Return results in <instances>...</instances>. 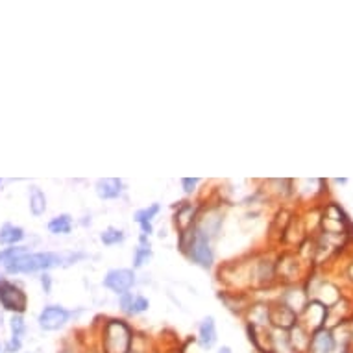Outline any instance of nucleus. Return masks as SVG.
<instances>
[{
    "label": "nucleus",
    "mask_w": 353,
    "mask_h": 353,
    "mask_svg": "<svg viewBox=\"0 0 353 353\" xmlns=\"http://www.w3.org/2000/svg\"><path fill=\"white\" fill-rule=\"evenodd\" d=\"M130 353H148L147 350H137V348H132V352Z\"/></svg>",
    "instance_id": "nucleus-24"
},
{
    "label": "nucleus",
    "mask_w": 353,
    "mask_h": 353,
    "mask_svg": "<svg viewBox=\"0 0 353 353\" xmlns=\"http://www.w3.org/2000/svg\"><path fill=\"white\" fill-rule=\"evenodd\" d=\"M132 302H134V294L132 293H126L121 296V309L122 313H126L128 315L130 307H132Z\"/></svg>",
    "instance_id": "nucleus-20"
},
{
    "label": "nucleus",
    "mask_w": 353,
    "mask_h": 353,
    "mask_svg": "<svg viewBox=\"0 0 353 353\" xmlns=\"http://www.w3.org/2000/svg\"><path fill=\"white\" fill-rule=\"evenodd\" d=\"M159 211H161V206H159V204H150L148 207H143V209H139V211H135L134 220L137 222V224L152 222V220L159 215Z\"/></svg>",
    "instance_id": "nucleus-15"
},
{
    "label": "nucleus",
    "mask_w": 353,
    "mask_h": 353,
    "mask_svg": "<svg viewBox=\"0 0 353 353\" xmlns=\"http://www.w3.org/2000/svg\"><path fill=\"white\" fill-rule=\"evenodd\" d=\"M41 283H43L45 293H50V287H52V280H50L49 274H45L43 278H41Z\"/></svg>",
    "instance_id": "nucleus-22"
},
{
    "label": "nucleus",
    "mask_w": 353,
    "mask_h": 353,
    "mask_svg": "<svg viewBox=\"0 0 353 353\" xmlns=\"http://www.w3.org/2000/svg\"><path fill=\"white\" fill-rule=\"evenodd\" d=\"M305 353H341L337 348L335 337L331 328H320L313 331L309 337V344H307V352Z\"/></svg>",
    "instance_id": "nucleus-6"
},
{
    "label": "nucleus",
    "mask_w": 353,
    "mask_h": 353,
    "mask_svg": "<svg viewBox=\"0 0 353 353\" xmlns=\"http://www.w3.org/2000/svg\"><path fill=\"white\" fill-rule=\"evenodd\" d=\"M67 256L52 254V252H39V254H26V256L17 257L15 261L8 263L6 270L10 274H30V272H39V270H49V268L60 267L65 261Z\"/></svg>",
    "instance_id": "nucleus-2"
},
{
    "label": "nucleus",
    "mask_w": 353,
    "mask_h": 353,
    "mask_svg": "<svg viewBox=\"0 0 353 353\" xmlns=\"http://www.w3.org/2000/svg\"><path fill=\"white\" fill-rule=\"evenodd\" d=\"M49 232L52 235H69L73 232V217L67 213L58 215L49 222Z\"/></svg>",
    "instance_id": "nucleus-11"
},
{
    "label": "nucleus",
    "mask_w": 353,
    "mask_h": 353,
    "mask_svg": "<svg viewBox=\"0 0 353 353\" xmlns=\"http://www.w3.org/2000/svg\"><path fill=\"white\" fill-rule=\"evenodd\" d=\"M180 183H182L183 191H185L187 195H193L196 191V187L200 185V180H198V178H183Z\"/></svg>",
    "instance_id": "nucleus-19"
},
{
    "label": "nucleus",
    "mask_w": 353,
    "mask_h": 353,
    "mask_svg": "<svg viewBox=\"0 0 353 353\" xmlns=\"http://www.w3.org/2000/svg\"><path fill=\"white\" fill-rule=\"evenodd\" d=\"M195 219H196V206L187 204V202L182 204L180 209L176 211V215H174V222H176V228L180 230V233L187 232L189 228H193V226H195Z\"/></svg>",
    "instance_id": "nucleus-9"
},
{
    "label": "nucleus",
    "mask_w": 353,
    "mask_h": 353,
    "mask_svg": "<svg viewBox=\"0 0 353 353\" xmlns=\"http://www.w3.org/2000/svg\"><path fill=\"white\" fill-rule=\"evenodd\" d=\"M141 228V235H147V237H150L154 233V228H152V222H145V224H139Z\"/></svg>",
    "instance_id": "nucleus-21"
},
{
    "label": "nucleus",
    "mask_w": 353,
    "mask_h": 353,
    "mask_svg": "<svg viewBox=\"0 0 353 353\" xmlns=\"http://www.w3.org/2000/svg\"><path fill=\"white\" fill-rule=\"evenodd\" d=\"M0 304L6 311H12L13 315H23L28 300L17 285H13L10 281H0Z\"/></svg>",
    "instance_id": "nucleus-5"
},
{
    "label": "nucleus",
    "mask_w": 353,
    "mask_h": 353,
    "mask_svg": "<svg viewBox=\"0 0 353 353\" xmlns=\"http://www.w3.org/2000/svg\"><path fill=\"white\" fill-rule=\"evenodd\" d=\"M25 239V232L23 228H17V226L6 224L2 230H0V244H17Z\"/></svg>",
    "instance_id": "nucleus-13"
},
{
    "label": "nucleus",
    "mask_w": 353,
    "mask_h": 353,
    "mask_svg": "<svg viewBox=\"0 0 353 353\" xmlns=\"http://www.w3.org/2000/svg\"><path fill=\"white\" fill-rule=\"evenodd\" d=\"M217 353H233V350L230 346H220L219 350H217Z\"/></svg>",
    "instance_id": "nucleus-23"
},
{
    "label": "nucleus",
    "mask_w": 353,
    "mask_h": 353,
    "mask_svg": "<svg viewBox=\"0 0 353 353\" xmlns=\"http://www.w3.org/2000/svg\"><path fill=\"white\" fill-rule=\"evenodd\" d=\"M152 259V246H150V241H148L147 235H141L139 244L134 252V268H143L147 263H150Z\"/></svg>",
    "instance_id": "nucleus-10"
},
{
    "label": "nucleus",
    "mask_w": 353,
    "mask_h": 353,
    "mask_svg": "<svg viewBox=\"0 0 353 353\" xmlns=\"http://www.w3.org/2000/svg\"><path fill=\"white\" fill-rule=\"evenodd\" d=\"M30 211L34 217H41L47 211V196L36 185L30 189Z\"/></svg>",
    "instance_id": "nucleus-12"
},
{
    "label": "nucleus",
    "mask_w": 353,
    "mask_h": 353,
    "mask_svg": "<svg viewBox=\"0 0 353 353\" xmlns=\"http://www.w3.org/2000/svg\"><path fill=\"white\" fill-rule=\"evenodd\" d=\"M148 309H150V300L137 294V296H134V302H132V307H130L128 315L130 317H137V315L147 313Z\"/></svg>",
    "instance_id": "nucleus-17"
},
{
    "label": "nucleus",
    "mask_w": 353,
    "mask_h": 353,
    "mask_svg": "<svg viewBox=\"0 0 353 353\" xmlns=\"http://www.w3.org/2000/svg\"><path fill=\"white\" fill-rule=\"evenodd\" d=\"M219 341V331H217V322L215 317H206L198 324V335H196V344L202 352H211L217 346Z\"/></svg>",
    "instance_id": "nucleus-7"
},
{
    "label": "nucleus",
    "mask_w": 353,
    "mask_h": 353,
    "mask_svg": "<svg viewBox=\"0 0 353 353\" xmlns=\"http://www.w3.org/2000/svg\"><path fill=\"white\" fill-rule=\"evenodd\" d=\"M135 333L132 326L122 318H110L102 326L100 350L102 353H130L134 348Z\"/></svg>",
    "instance_id": "nucleus-1"
},
{
    "label": "nucleus",
    "mask_w": 353,
    "mask_h": 353,
    "mask_svg": "<svg viewBox=\"0 0 353 353\" xmlns=\"http://www.w3.org/2000/svg\"><path fill=\"white\" fill-rule=\"evenodd\" d=\"M0 353H2V344H0Z\"/></svg>",
    "instance_id": "nucleus-25"
},
{
    "label": "nucleus",
    "mask_w": 353,
    "mask_h": 353,
    "mask_svg": "<svg viewBox=\"0 0 353 353\" xmlns=\"http://www.w3.org/2000/svg\"><path fill=\"white\" fill-rule=\"evenodd\" d=\"M102 283L108 291L122 296V294L130 293L132 287L135 285V270L134 268H113L104 276Z\"/></svg>",
    "instance_id": "nucleus-3"
},
{
    "label": "nucleus",
    "mask_w": 353,
    "mask_h": 353,
    "mask_svg": "<svg viewBox=\"0 0 353 353\" xmlns=\"http://www.w3.org/2000/svg\"><path fill=\"white\" fill-rule=\"evenodd\" d=\"M10 328H12V341L23 342L26 333V322L23 315H13L12 320H10Z\"/></svg>",
    "instance_id": "nucleus-16"
},
{
    "label": "nucleus",
    "mask_w": 353,
    "mask_h": 353,
    "mask_svg": "<svg viewBox=\"0 0 353 353\" xmlns=\"http://www.w3.org/2000/svg\"><path fill=\"white\" fill-rule=\"evenodd\" d=\"M21 256H26L25 246H17V248H8V250L0 252V263L8 265V263L15 261V259H17V257H21Z\"/></svg>",
    "instance_id": "nucleus-18"
},
{
    "label": "nucleus",
    "mask_w": 353,
    "mask_h": 353,
    "mask_svg": "<svg viewBox=\"0 0 353 353\" xmlns=\"http://www.w3.org/2000/svg\"><path fill=\"white\" fill-rule=\"evenodd\" d=\"M73 317V311L65 309V307H61V305H47V307L39 313L37 324H39V328L43 329V331H58V329L63 328Z\"/></svg>",
    "instance_id": "nucleus-4"
},
{
    "label": "nucleus",
    "mask_w": 353,
    "mask_h": 353,
    "mask_svg": "<svg viewBox=\"0 0 353 353\" xmlns=\"http://www.w3.org/2000/svg\"><path fill=\"white\" fill-rule=\"evenodd\" d=\"M124 191V183L119 178H100L95 183V193L100 200H117Z\"/></svg>",
    "instance_id": "nucleus-8"
},
{
    "label": "nucleus",
    "mask_w": 353,
    "mask_h": 353,
    "mask_svg": "<svg viewBox=\"0 0 353 353\" xmlns=\"http://www.w3.org/2000/svg\"><path fill=\"white\" fill-rule=\"evenodd\" d=\"M124 239H126V233L119 230V228H113V226L100 233V243L104 246H115V244L124 243Z\"/></svg>",
    "instance_id": "nucleus-14"
}]
</instances>
